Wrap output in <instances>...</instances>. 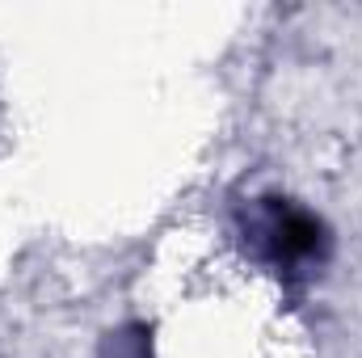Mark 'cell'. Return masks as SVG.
Returning a JSON list of instances; mask_svg holds the SVG:
<instances>
[{
	"instance_id": "cell-1",
	"label": "cell",
	"mask_w": 362,
	"mask_h": 358,
	"mask_svg": "<svg viewBox=\"0 0 362 358\" xmlns=\"http://www.w3.org/2000/svg\"><path fill=\"white\" fill-rule=\"evenodd\" d=\"M320 245V224L303 211H282L278 219V253L286 258H303Z\"/></svg>"
}]
</instances>
